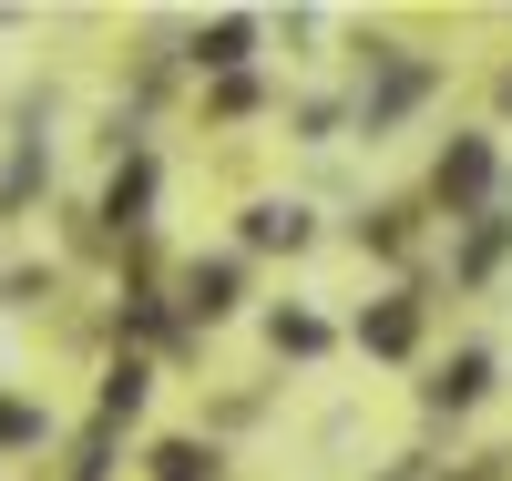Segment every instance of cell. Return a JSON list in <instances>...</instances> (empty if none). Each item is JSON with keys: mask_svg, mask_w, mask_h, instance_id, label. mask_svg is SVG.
<instances>
[{"mask_svg": "<svg viewBox=\"0 0 512 481\" xmlns=\"http://www.w3.org/2000/svg\"><path fill=\"white\" fill-rule=\"evenodd\" d=\"M0 441H41V410L31 400H0Z\"/></svg>", "mask_w": 512, "mask_h": 481, "instance_id": "obj_15", "label": "cell"}, {"mask_svg": "<svg viewBox=\"0 0 512 481\" xmlns=\"http://www.w3.org/2000/svg\"><path fill=\"white\" fill-rule=\"evenodd\" d=\"M359 348H379V359H410V348H420V297H379V308L359 318Z\"/></svg>", "mask_w": 512, "mask_h": 481, "instance_id": "obj_3", "label": "cell"}, {"mask_svg": "<svg viewBox=\"0 0 512 481\" xmlns=\"http://www.w3.org/2000/svg\"><path fill=\"white\" fill-rule=\"evenodd\" d=\"M502 103H512V72H502Z\"/></svg>", "mask_w": 512, "mask_h": 481, "instance_id": "obj_16", "label": "cell"}, {"mask_svg": "<svg viewBox=\"0 0 512 481\" xmlns=\"http://www.w3.org/2000/svg\"><path fill=\"white\" fill-rule=\"evenodd\" d=\"M267 338L287 348V359H318V348H328V328H318L308 308H277V318H267Z\"/></svg>", "mask_w": 512, "mask_h": 481, "instance_id": "obj_11", "label": "cell"}, {"mask_svg": "<svg viewBox=\"0 0 512 481\" xmlns=\"http://www.w3.org/2000/svg\"><path fill=\"white\" fill-rule=\"evenodd\" d=\"M236 297H246V267H236V256H216V267L185 277V308H195V318H226Z\"/></svg>", "mask_w": 512, "mask_h": 481, "instance_id": "obj_5", "label": "cell"}, {"mask_svg": "<svg viewBox=\"0 0 512 481\" xmlns=\"http://www.w3.org/2000/svg\"><path fill=\"white\" fill-rule=\"evenodd\" d=\"M441 205H492V144L482 134H461L441 154Z\"/></svg>", "mask_w": 512, "mask_h": 481, "instance_id": "obj_2", "label": "cell"}, {"mask_svg": "<svg viewBox=\"0 0 512 481\" xmlns=\"http://www.w3.org/2000/svg\"><path fill=\"white\" fill-rule=\"evenodd\" d=\"M246 52H256V21H246V11H226V21L195 31V62H205V72H236Z\"/></svg>", "mask_w": 512, "mask_h": 481, "instance_id": "obj_6", "label": "cell"}, {"mask_svg": "<svg viewBox=\"0 0 512 481\" xmlns=\"http://www.w3.org/2000/svg\"><path fill=\"white\" fill-rule=\"evenodd\" d=\"M246 246H308V215L297 205H246Z\"/></svg>", "mask_w": 512, "mask_h": 481, "instance_id": "obj_9", "label": "cell"}, {"mask_svg": "<svg viewBox=\"0 0 512 481\" xmlns=\"http://www.w3.org/2000/svg\"><path fill=\"white\" fill-rule=\"evenodd\" d=\"M502 246H512V215H502V205H482V226H472V246H461V277L482 287V277L502 267Z\"/></svg>", "mask_w": 512, "mask_h": 481, "instance_id": "obj_8", "label": "cell"}, {"mask_svg": "<svg viewBox=\"0 0 512 481\" xmlns=\"http://www.w3.org/2000/svg\"><path fill=\"white\" fill-rule=\"evenodd\" d=\"M41 174H52V154H41V144H21V154H11V174H0V205H21Z\"/></svg>", "mask_w": 512, "mask_h": 481, "instance_id": "obj_13", "label": "cell"}, {"mask_svg": "<svg viewBox=\"0 0 512 481\" xmlns=\"http://www.w3.org/2000/svg\"><path fill=\"white\" fill-rule=\"evenodd\" d=\"M144 389H154L144 359H113V379H103V430H113V420H134V410H144Z\"/></svg>", "mask_w": 512, "mask_h": 481, "instance_id": "obj_10", "label": "cell"}, {"mask_svg": "<svg viewBox=\"0 0 512 481\" xmlns=\"http://www.w3.org/2000/svg\"><path fill=\"white\" fill-rule=\"evenodd\" d=\"M144 205H154V154H134L113 174V195H103V226H144Z\"/></svg>", "mask_w": 512, "mask_h": 481, "instance_id": "obj_7", "label": "cell"}, {"mask_svg": "<svg viewBox=\"0 0 512 481\" xmlns=\"http://www.w3.org/2000/svg\"><path fill=\"white\" fill-rule=\"evenodd\" d=\"M369 62H379V82H369V93H359V123H369V134H390V123H400V113H410L420 93H431L441 72H431V62H400L390 41H369Z\"/></svg>", "mask_w": 512, "mask_h": 481, "instance_id": "obj_1", "label": "cell"}, {"mask_svg": "<svg viewBox=\"0 0 512 481\" xmlns=\"http://www.w3.org/2000/svg\"><path fill=\"white\" fill-rule=\"evenodd\" d=\"M482 389H492V348H461V359L431 379V410H472Z\"/></svg>", "mask_w": 512, "mask_h": 481, "instance_id": "obj_4", "label": "cell"}, {"mask_svg": "<svg viewBox=\"0 0 512 481\" xmlns=\"http://www.w3.org/2000/svg\"><path fill=\"white\" fill-rule=\"evenodd\" d=\"M154 481H216V451H195V441H164V451H154Z\"/></svg>", "mask_w": 512, "mask_h": 481, "instance_id": "obj_12", "label": "cell"}, {"mask_svg": "<svg viewBox=\"0 0 512 481\" xmlns=\"http://www.w3.org/2000/svg\"><path fill=\"white\" fill-rule=\"evenodd\" d=\"M359 236H369L379 256H400V246H410V205H379V215H369V226H359Z\"/></svg>", "mask_w": 512, "mask_h": 481, "instance_id": "obj_14", "label": "cell"}]
</instances>
